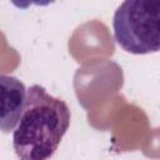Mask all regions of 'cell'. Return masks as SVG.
I'll list each match as a JSON object with an SVG mask.
<instances>
[{
  "mask_svg": "<svg viewBox=\"0 0 160 160\" xmlns=\"http://www.w3.org/2000/svg\"><path fill=\"white\" fill-rule=\"evenodd\" d=\"M68 104L35 84L28 89L26 104L12 130V148L19 160H49L70 126Z\"/></svg>",
  "mask_w": 160,
  "mask_h": 160,
  "instance_id": "obj_1",
  "label": "cell"
},
{
  "mask_svg": "<svg viewBox=\"0 0 160 160\" xmlns=\"http://www.w3.org/2000/svg\"><path fill=\"white\" fill-rule=\"evenodd\" d=\"M114 38L130 54L158 52L160 48V1L126 0L112 18Z\"/></svg>",
  "mask_w": 160,
  "mask_h": 160,
  "instance_id": "obj_2",
  "label": "cell"
},
{
  "mask_svg": "<svg viewBox=\"0 0 160 160\" xmlns=\"http://www.w3.org/2000/svg\"><path fill=\"white\" fill-rule=\"evenodd\" d=\"M24 82L16 76L0 75V131L12 132L26 104Z\"/></svg>",
  "mask_w": 160,
  "mask_h": 160,
  "instance_id": "obj_3",
  "label": "cell"
}]
</instances>
